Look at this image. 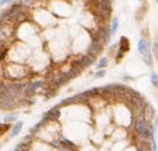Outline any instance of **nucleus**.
Here are the masks:
<instances>
[{
    "instance_id": "nucleus-15",
    "label": "nucleus",
    "mask_w": 158,
    "mask_h": 151,
    "mask_svg": "<svg viewBox=\"0 0 158 151\" xmlns=\"http://www.w3.org/2000/svg\"><path fill=\"white\" fill-rule=\"evenodd\" d=\"M27 150H28V144H26V143L18 144L15 148V151H27Z\"/></svg>"
},
{
    "instance_id": "nucleus-16",
    "label": "nucleus",
    "mask_w": 158,
    "mask_h": 151,
    "mask_svg": "<svg viewBox=\"0 0 158 151\" xmlns=\"http://www.w3.org/2000/svg\"><path fill=\"white\" fill-rule=\"evenodd\" d=\"M107 64H108V59L107 58H103V59H100V61H99L98 65H97V67L98 68H104L107 66Z\"/></svg>"
},
{
    "instance_id": "nucleus-17",
    "label": "nucleus",
    "mask_w": 158,
    "mask_h": 151,
    "mask_svg": "<svg viewBox=\"0 0 158 151\" xmlns=\"http://www.w3.org/2000/svg\"><path fill=\"white\" fill-rule=\"evenodd\" d=\"M153 54H154V56H155L156 59L158 60V43L156 42V43L153 44Z\"/></svg>"
},
{
    "instance_id": "nucleus-19",
    "label": "nucleus",
    "mask_w": 158,
    "mask_h": 151,
    "mask_svg": "<svg viewBox=\"0 0 158 151\" xmlns=\"http://www.w3.org/2000/svg\"><path fill=\"white\" fill-rule=\"evenodd\" d=\"M104 76H105V70H99V71H97L95 74L96 78H102V77H104Z\"/></svg>"
},
{
    "instance_id": "nucleus-7",
    "label": "nucleus",
    "mask_w": 158,
    "mask_h": 151,
    "mask_svg": "<svg viewBox=\"0 0 158 151\" xmlns=\"http://www.w3.org/2000/svg\"><path fill=\"white\" fill-rule=\"evenodd\" d=\"M60 115H61L60 110L58 109V106H55L46 113V119H57L60 117Z\"/></svg>"
},
{
    "instance_id": "nucleus-11",
    "label": "nucleus",
    "mask_w": 158,
    "mask_h": 151,
    "mask_svg": "<svg viewBox=\"0 0 158 151\" xmlns=\"http://www.w3.org/2000/svg\"><path fill=\"white\" fill-rule=\"evenodd\" d=\"M22 128V121H18V122L15 125V127L13 128V131H12V134H11V136H12V137H14V136L17 135V134L20 132Z\"/></svg>"
},
{
    "instance_id": "nucleus-10",
    "label": "nucleus",
    "mask_w": 158,
    "mask_h": 151,
    "mask_svg": "<svg viewBox=\"0 0 158 151\" xmlns=\"http://www.w3.org/2000/svg\"><path fill=\"white\" fill-rule=\"evenodd\" d=\"M120 50L125 52L127 50H129V42L127 40V37L122 36L121 40H120Z\"/></svg>"
},
{
    "instance_id": "nucleus-2",
    "label": "nucleus",
    "mask_w": 158,
    "mask_h": 151,
    "mask_svg": "<svg viewBox=\"0 0 158 151\" xmlns=\"http://www.w3.org/2000/svg\"><path fill=\"white\" fill-rule=\"evenodd\" d=\"M110 30L108 28H106V27H103V28H99L98 31H97V33H96V36L94 37L95 40H97L100 44H104L107 43L110 38Z\"/></svg>"
},
{
    "instance_id": "nucleus-3",
    "label": "nucleus",
    "mask_w": 158,
    "mask_h": 151,
    "mask_svg": "<svg viewBox=\"0 0 158 151\" xmlns=\"http://www.w3.org/2000/svg\"><path fill=\"white\" fill-rule=\"evenodd\" d=\"M102 49H103V44H100L97 40L93 38L90 47H89V49H88V52H89L90 56H97L100 51H102Z\"/></svg>"
},
{
    "instance_id": "nucleus-22",
    "label": "nucleus",
    "mask_w": 158,
    "mask_h": 151,
    "mask_svg": "<svg viewBox=\"0 0 158 151\" xmlns=\"http://www.w3.org/2000/svg\"><path fill=\"white\" fill-rule=\"evenodd\" d=\"M156 1H157V2H158V0H156Z\"/></svg>"
},
{
    "instance_id": "nucleus-9",
    "label": "nucleus",
    "mask_w": 158,
    "mask_h": 151,
    "mask_svg": "<svg viewBox=\"0 0 158 151\" xmlns=\"http://www.w3.org/2000/svg\"><path fill=\"white\" fill-rule=\"evenodd\" d=\"M41 85H42V82H41V81H37V82H34V83L30 84L28 86V88L26 90V94L28 96L32 95V94H34V92H35V90H37V87H40Z\"/></svg>"
},
{
    "instance_id": "nucleus-20",
    "label": "nucleus",
    "mask_w": 158,
    "mask_h": 151,
    "mask_svg": "<svg viewBox=\"0 0 158 151\" xmlns=\"http://www.w3.org/2000/svg\"><path fill=\"white\" fill-rule=\"evenodd\" d=\"M123 56H124V52L121 51V50H119L118 53H117V58H118V59H121V58H123Z\"/></svg>"
},
{
    "instance_id": "nucleus-6",
    "label": "nucleus",
    "mask_w": 158,
    "mask_h": 151,
    "mask_svg": "<svg viewBox=\"0 0 158 151\" xmlns=\"http://www.w3.org/2000/svg\"><path fill=\"white\" fill-rule=\"evenodd\" d=\"M138 51H139L141 54H145V53L150 52L149 51V44L144 38H141L138 43Z\"/></svg>"
},
{
    "instance_id": "nucleus-14",
    "label": "nucleus",
    "mask_w": 158,
    "mask_h": 151,
    "mask_svg": "<svg viewBox=\"0 0 158 151\" xmlns=\"http://www.w3.org/2000/svg\"><path fill=\"white\" fill-rule=\"evenodd\" d=\"M150 79H151V82H152L153 85L155 87H157L158 86V74H155V72H152Z\"/></svg>"
},
{
    "instance_id": "nucleus-21",
    "label": "nucleus",
    "mask_w": 158,
    "mask_h": 151,
    "mask_svg": "<svg viewBox=\"0 0 158 151\" xmlns=\"http://www.w3.org/2000/svg\"><path fill=\"white\" fill-rule=\"evenodd\" d=\"M10 1H12V0H1V1H0V6H3V4H6V3L10 2Z\"/></svg>"
},
{
    "instance_id": "nucleus-1",
    "label": "nucleus",
    "mask_w": 158,
    "mask_h": 151,
    "mask_svg": "<svg viewBox=\"0 0 158 151\" xmlns=\"http://www.w3.org/2000/svg\"><path fill=\"white\" fill-rule=\"evenodd\" d=\"M147 128H149V125L146 122L145 115H144V113L142 111L140 114L137 115L136 120H135V130H136V133L139 136L145 137L146 132H147Z\"/></svg>"
},
{
    "instance_id": "nucleus-12",
    "label": "nucleus",
    "mask_w": 158,
    "mask_h": 151,
    "mask_svg": "<svg viewBox=\"0 0 158 151\" xmlns=\"http://www.w3.org/2000/svg\"><path fill=\"white\" fill-rule=\"evenodd\" d=\"M142 59H143V62H144L146 65L151 66V65L153 64V56H152V54H151L150 52L145 53V54H143Z\"/></svg>"
},
{
    "instance_id": "nucleus-8",
    "label": "nucleus",
    "mask_w": 158,
    "mask_h": 151,
    "mask_svg": "<svg viewBox=\"0 0 158 151\" xmlns=\"http://www.w3.org/2000/svg\"><path fill=\"white\" fill-rule=\"evenodd\" d=\"M68 77L66 76V74H59L58 76L55 77L53 79V83L56 85H61V84H64L66 81H68Z\"/></svg>"
},
{
    "instance_id": "nucleus-13",
    "label": "nucleus",
    "mask_w": 158,
    "mask_h": 151,
    "mask_svg": "<svg viewBox=\"0 0 158 151\" xmlns=\"http://www.w3.org/2000/svg\"><path fill=\"white\" fill-rule=\"evenodd\" d=\"M119 29V19L118 18H114L113 19V22H112V25H111V28H110V34H114Z\"/></svg>"
},
{
    "instance_id": "nucleus-5",
    "label": "nucleus",
    "mask_w": 158,
    "mask_h": 151,
    "mask_svg": "<svg viewBox=\"0 0 158 151\" xmlns=\"http://www.w3.org/2000/svg\"><path fill=\"white\" fill-rule=\"evenodd\" d=\"M93 62H94V56L88 54V56H84L79 60V64H80L81 68H82V67H88V66L92 65Z\"/></svg>"
},
{
    "instance_id": "nucleus-18",
    "label": "nucleus",
    "mask_w": 158,
    "mask_h": 151,
    "mask_svg": "<svg viewBox=\"0 0 158 151\" xmlns=\"http://www.w3.org/2000/svg\"><path fill=\"white\" fill-rule=\"evenodd\" d=\"M16 119L15 115H8L6 117V122H11V121H14Z\"/></svg>"
},
{
    "instance_id": "nucleus-4",
    "label": "nucleus",
    "mask_w": 158,
    "mask_h": 151,
    "mask_svg": "<svg viewBox=\"0 0 158 151\" xmlns=\"http://www.w3.org/2000/svg\"><path fill=\"white\" fill-rule=\"evenodd\" d=\"M94 13H95L96 16H98L99 18L107 19V18H109L111 11H109V10H105V9H100V8H96V6H95V8H94Z\"/></svg>"
}]
</instances>
